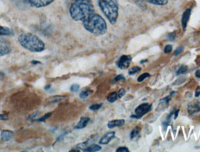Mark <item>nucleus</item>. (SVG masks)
I'll return each mask as SVG.
<instances>
[{
    "label": "nucleus",
    "instance_id": "nucleus-43",
    "mask_svg": "<svg viewBox=\"0 0 200 152\" xmlns=\"http://www.w3.org/2000/svg\"><path fill=\"white\" fill-rule=\"evenodd\" d=\"M4 77V74L0 72V80L1 79Z\"/></svg>",
    "mask_w": 200,
    "mask_h": 152
},
{
    "label": "nucleus",
    "instance_id": "nucleus-19",
    "mask_svg": "<svg viewBox=\"0 0 200 152\" xmlns=\"http://www.w3.org/2000/svg\"><path fill=\"white\" fill-rule=\"evenodd\" d=\"M118 98V95H117V93L116 92H111L107 97V101L109 102V103H114Z\"/></svg>",
    "mask_w": 200,
    "mask_h": 152
},
{
    "label": "nucleus",
    "instance_id": "nucleus-39",
    "mask_svg": "<svg viewBox=\"0 0 200 152\" xmlns=\"http://www.w3.org/2000/svg\"><path fill=\"white\" fill-rule=\"evenodd\" d=\"M31 63L32 64H33V65H37L38 64H40L41 63L40 61H39L32 60L31 61Z\"/></svg>",
    "mask_w": 200,
    "mask_h": 152
},
{
    "label": "nucleus",
    "instance_id": "nucleus-1",
    "mask_svg": "<svg viewBox=\"0 0 200 152\" xmlns=\"http://www.w3.org/2000/svg\"><path fill=\"white\" fill-rule=\"evenodd\" d=\"M69 12L75 21L83 22L95 13V8L92 0H74Z\"/></svg>",
    "mask_w": 200,
    "mask_h": 152
},
{
    "label": "nucleus",
    "instance_id": "nucleus-44",
    "mask_svg": "<svg viewBox=\"0 0 200 152\" xmlns=\"http://www.w3.org/2000/svg\"><path fill=\"white\" fill-rule=\"evenodd\" d=\"M70 152H80L79 150H77V149H75V150H71Z\"/></svg>",
    "mask_w": 200,
    "mask_h": 152
},
{
    "label": "nucleus",
    "instance_id": "nucleus-3",
    "mask_svg": "<svg viewBox=\"0 0 200 152\" xmlns=\"http://www.w3.org/2000/svg\"><path fill=\"white\" fill-rule=\"evenodd\" d=\"M19 44L32 52H40L44 50L45 45L37 35L31 33H24L18 37Z\"/></svg>",
    "mask_w": 200,
    "mask_h": 152
},
{
    "label": "nucleus",
    "instance_id": "nucleus-8",
    "mask_svg": "<svg viewBox=\"0 0 200 152\" xmlns=\"http://www.w3.org/2000/svg\"><path fill=\"white\" fill-rule=\"evenodd\" d=\"M32 6L36 8H42L52 4L54 0H27Z\"/></svg>",
    "mask_w": 200,
    "mask_h": 152
},
{
    "label": "nucleus",
    "instance_id": "nucleus-17",
    "mask_svg": "<svg viewBox=\"0 0 200 152\" xmlns=\"http://www.w3.org/2000/svg\"><path fill=\"white\" fill-rule=\"evenodd\" d=\"M66 96H62V95H55L49 98L47 101L49 103H57L59 101H61L66 98Z\"/></svg>",
    "mask_w": 200,
    "mask_h": 152
},
{
    "label": "nucleus",
    "instance_id": "nucleus-33",
    "mask_svg": "<svg viewBox=\"0 0 200 152\" xmlns=\"http://www.w3.org/2000/svg\"><path fill=\"white\" fill-rule=\"evenodd\" d=\"M175 32H174L169 33V35H168V37H167V39L170 41H173L175 39Z\"/></svg>",
    "mask_w": 200,
    "mask_h": 152
},
{
    "label": "nucleus",
    "instance_id": "nucleus-4",
    "mask_svg": "<svg viewBox=\"0 0 200 152\" xmlns=\"http://www.w3.org/2000/svg\"><path fill=\"white\" fill-rule=\"evenodd\" d=\"M100 10L112 25L116 24L118 17L119 8L113 0H98Z\"/></svg>",
    "mask_w": 200,
    "mask_h": 152
},
{
    "label": "nucleus",
    "instance_id": "nucleus-20",
    "mask_svg": "<svg viewBox=\"0 0 200 152\" xmlns=\"http://www.w3.org/2000/svg\"><path fill=\"white\" fill-rule=\"evenodd\" d=\"M93 92V91L90 90L89 89H88L87 90L81 91V93L80 94V97L83 99L87 98L88 97V95L91 94Z\"/></svg>",
    "mask_w": 200,
    "mask_h": 152
},
{
    "label": "nucleus",
    "instance_id": "nucleus-10",
    "mask_svg": "<svg viewBox=\"0 0 200 152\" xmlns=\"http://www.w3.org/2000/svg\"><path fill=\"white\" fill-rule=\"evenodd\" d=\"M190 15H191V10L187 9L184 12L183 15H182L181 25H182L183 29L184 30H186V29L187 28V25L189 19L190 17Z\"/></svg>",
    "mask_w": 200,
    "mask_h": 152
},
{
    "label": "nucleus",
    "instance_id": "nucleus-32",
    "mask_svg": "<svg viewBox=\"0 0 200 152\" xmlns=\"http://www.w3.org/2000/svg\"><path fill=\"white\" fill-rule=\"evenodd\" d=\"M116 152H129V149L127 148V147H118L117 149V150H116Z\"/></svg>",
    "mask_w": 200,
    "mask_h": 152
},
{
    "label": "nucleus",
    "instance_id": "nucleus-2",
    "mask_svg": "<svg viewBox=\"0 0 200 152\" xmlns=\"http://www.w3.org/2000/svg\"><path fill=\"white\" fill-rule=\"evenodd\" d=\"M82 22L84 28L95 36L103 35L106 33V22L104 19L97 14L94 13Z\"/></svg>",
    "mask_w": 200,
    "mask_h": 152
},
{
    "label": "nucleus",
    "instance_id": "nucleus-9",
    "mask_svg": "<svg viewBox=\"0 0 200 152\" xmlns=\"http://www.w3.org/2000/svg\"><path fill=\"white\" fill-rule=\"evenodd\" d=\"M114 132H110L105 134L100 139L99 143L101 145H107L115 137Z\"/></svg>",
    "mask_w": 200,
    "mask_h": 152
},
{
    "label": "nucleus",
    "instance_id": "nucleus-28",
    "mask_svg": "<svg viewBox=\"0 0 200 152\" xmlns=\"http://www.w3.org/2000/svg\"><path fill=\"white\" fill-rule=\"evenodd\" d=\"M80 85L77 84H75L71 86L70 87V91L72 92H77L80 90Z\"/></svg>",
    "mask_w": 200,
    "mask_h": 152
},
{
    "label": "nucleus",
    "instance_id": "nucleus-34",
    "mask_svg": "<svg viewBox=\"0 0 200 152\" xmlns=\"http://www.w3.org/2000/svg\"><path fill=\"white\" fill-rule=\"evenodd\" d=\"M183 50V47H179L177 49H176L175 51V53H174V55L175 56H177L178 55H180L182 52Z\"/></svg>",
    "mask_w": 200,
    "mask_h": 152
},
{
    "label": "nucleus",
    "instance_id": "nucleus-6",
    "mask_svg": "<svg viewBox=\"0 0 200 152\" xmlns=\"http://www.w3.org/2000/svg\"><path fill=\"white\" fill-rule=\"evenodd\" d=\"M131 61L132 57L129 55H122L117 61V65L119 68L124 70L129 67Z\"/></svg>",
    "mask_w": 200,
    "mask_h": 152
},
{
    "label": "nucleus",
    "instance_id": "nucleus-29",
    "mask_svg": "<svg viewBox=\"0 0 200 152\" xmlns=\"http://www.w3.org/2000/svg\"><path fill=\"white\" fill-rule=\"evenodd\" d=\"M172 49H173V47L171 45H167L165 46L164 48V52L165 53H170L171 51H172Z\"/></svg>",
    "mask_w": 200,
    "mask_h": 152
},
{
    "label": "nucleus",
    "instance_id": "nucleus-11",
    "mask_svg": "<svg viewBox=\"0 0 200 152\" xmlns=\"http://www.w3.org/2000/svg\"><path fill=\"white\" fill-rule=\"evenodd\" d=\"M13 136V132L9 130H4L1 134V138L3 142H8L11 140Z\"/></svg>",
    "mask_w": 200,
    "mask_h": 152
},
{
    "label": "nucleus",
    "instance_id": "nucleus-41",
    "mask_svg": "<svg viewBox=\"0 0 200 152\" xmlns=\"http://www.w3.org/2000/svg\"><path fill=\"white\" fill-rule=\"evenodd\" d=\"M50 85H47L46 87H44V89H45V90H49L50 89Z\"/></svg>",
    "mask_w": 200,
    "mask_h": 152
},
{
    "label": "nucleus",
    "instance_id": "nucleus-7",
    "mask_svg": "<svg viewBox=\"0 0 200 152\" xmlns=\"http://www.w3.org/2000/svg\"><path fill=\"white\" fill-rule=\"evenodd\" d=\"M11 50L10 43L3 37H0V57L9 54Z\"/></svg>",
    "mask_w": 200,
    "mask_h": 152
},
{
    "label": "nucleus",
    "instance_id": "nucleus-15",
    "mask_svg": "<svg viewBox=\"0 0 200 152\" xmlns=\"http://www.w3.org/2000/svg\"><path fill=\"white\" fill-rule=\"evenodd\" d=\"M188 112L191 115L200 112V103H192L188 107Z\"/></svg>",
    "mask_w": 200,
    "mask_h": 152
},
{
    "label": "nucleus",
    "instance_id": "nucleus-23",
    "mask_svg": "<svg viewBox=\"0 0 200 152\" xmlns=\"http://www.w3.org/2000/svg\"><path fill=\"white\" fill-rule=\"evenodd\" d=\"M52 115V113H47L45 115H44L43 116L39 118H38V119H35L33 122L37 121V122H44V121H46L47 119L49 118L50 116Z\"/></svg>",
    "mask_w": 200,
    "mask_h": 152
},
{
    "label": "nucleus",
    "instance_id": "nucleus-12",
    "mask_svg": "<svg viewBox=\"0 0 200 152\" xmlns=\"http://www.w3.org/2000/svg\"><path fill=\"white\" fill-rule=\"evenodd\" d=\"M125 121L124 119H116L109 122L108 123V128L110 129L121 127L125 124Z\"/></svg>",
    "mask_w": 200,
    "mask_h": 152
},
{
    "label": "nucleus",
    "instance_id": "nucleus-37",
    "mask_svg": "<svg viewBox=\"0 0 200 152\" xmlns=\"http://www.w3.org/2000/svg\"><path fill=\"white\" fill-rule=\"evenodd\" d=\"M200 95V86L198 87L196 91H195V97H198Z\"/></svg>",
    "mask_w": 200,
    "mask_h": 152
},
{
    "label": "nucleus",
    "instance_id": "nucleus-24",
    "mask_svg": "<svg viewBox=\"0 0 200 152\" xmlns=\"http://www.w3.org/2000/svg\"><path fill=\"white\" fill-rule=\"evenodd\" d=\"M132 1V2L135 4H136L138 6L140 7L141 8H144V7L146 6L145 2L144 1V0H130Z\"/></svg>",
    "mask_w": 200,
    "mask_h": 152
},
{
    "label": "nucleus",
    "instance_id": "nucleus-27",
    "mask_svg": "<svg viewBox=\"0 0 200 152\" xmlns=\"http://www.w3.org/2000/svg\"><path fill=\"white\" fill-rule=\"evenodd\" d=\"M102 105V103H96V104H93L92 105H91L89 107L90 110H92V111H96V110H99Z\"/></svg>",
    "mask_w": 200,
    "mask_h": 152
},
{
    "label": "nucleus",
    "instance_id": "nucleus-25",
    "mask_svg": "<svg viewBox=\"0 0 200 152\" xmlns=\"http://www.w3.org/2000/svg\"><path fill=\"white\" fill-rule=\"evenodd\" d=\"M139 133V129L138 128H135L132 131L131 133L130 134V138L131 139H133L135 138H136L138 136V134Z\"/></svg>",
    "mask_w": 200,
    "mask_h": 152
},
{
    "label": "nucleus",
    "instance_id": "nucleus-31",
    "mask_svg": "<svg viewBox=\"0 0 200 152\" xmlns=\"http://www.w3.org/2000/svg\"><path fill=\"white\" fill-rule=\"evenodd\" d=\"M125 93H126V91H125V89H124V88H121V89L119 90V91H118V92L117 93L118 98H121L122 97L125 95Z\"/></svg>",
    "mask_w": 200,
    "mask_h": 152
},
{
    "label": "nucleus",
    "instance_id": "nucleus-16",
    "mask_svg": "<svg viewBox=\"0 0 200 152\" xmlns=\"http://www.w3.org/2000/svg\"><path fill=\"white\" fill-rule=\"evenodd\" d=\"M144 1L153 5L165 6L168 3L169 0H144Z\"/></svg>",
    "mask_w": 200,
    "mask_h": 152
},
{
    "label": "nucleus",
    "instance_id": "nucleus-35",
    "mask_svg": "<svg viewBox=\"0 0 200 152\" xmlns=\"http://www.w3.org/2000/svg\"><path fill=\"white\" fill-rule=\"evenodd\" d=\"M8 117L6 114H0V120L1 121H7Z\"/></svg>",
    "mask_w": 200,
    "mask_h": 152
},
{
    "label": "nucleus",
    "instance_id": "nucleus-38",
    "mask_svg": "<svg viewBox=\"0 0 200 152\" xmlns=\"http://www.w3.org/2000/svg\"><path fill=\"white\" fill-rule=\"evenodd\" d=\"M195 75L197 77L200 78V70H198L197 71H196L195 73Z\"/></svg>",
    "mask_w": 200,
    "mask_h": 152
},
{
    "label": "nucleus",
    "instance_id": "nucleus-21",
    "mask_svg": "<svg viewBox=\"0 0 200 152\" xmlns=\"http://www.w3.org/2000/svg\"><path fill=\"white\" fill-rule=\"evenodd\" d=\"M141 71V68L140 67H138V66H135V67H132L131 68L129 71H128V73L129 75H134L137 73H138Z\"/></svg>",
    "mask_w": 200,
    "mask_h": 152
},
{
    "label": "nucleus",
    "instance_id": "nucleus-40",
    "mask_svg": "<svg viewBox=\"0 0 200 152\" xmlns=\"http://www.w3.org/2000/svg\"><path fill=\"white\" fill-rule=\"evenodd\" d=\"M179 110H177L175 112V119L177 118L178 115H179Z\"/></svg>",
    "mask_w": 200,
    "mask_h": 152
},
{
    "label": "nucleus",
    "instance_id": "nucleus-26",
    "mask_svg": "<svg viewBox=\"0 0 200 152\" xmlns=\"http://www.w3.org/2000/svg\"><path fill=\"white\" fill-rule=\"evenodd\" d=\"M150 74L149 73H145L141 74L139 77L138 78V82H142L144 80L146 79V78H148V77H150Z\"/></svg>",
    "mask_w": 200,
    "mask_h": 152
},
{
    "label": "nucleus",
    "instance_id": "nucleus-5",
    "mask_svg": "<svg viewBox=\"0 0 200 152\" xmlns=\"http://www.w3.org/2000/svg\"><path fill=\"white\" fill-rule=\"evenodd\" d=\"M152 109V105L151 104L148 103H142L140 105H139L135 109V114L131 116V118L140 119L143 116L146 115L149 112H150Z\"/></svg>",
    "mask_w": 200,
    "mask_h": 152
},
{
    "label": "nucleus",
    "instance_id": "nucleus-42",
    "mask_svg": "<svg viewBox=\"0 0 200 152\" xmlns=\"http://www.w3.org/2000/svg\"><path fill=\"white\" fill-rule=\"evenodd\" d=\"M148 60L147 59H146V60H143L140 61V64H143V63H145V62H147L148 61Z\"/></svg>",
    "mask_w": 200,
    "mask_h": 152
},
{
    "label": "nucleus",
    "instance_id": "nucleus-18",
    "mask_svg": "<svg viewBox=\"0 0 200 152\" xmlns=\"http://www.w3.org/2000/svg\"><path fill=\"white\" fill-rule=\"evenodd\" d=\"M101 149V146L96 144H93L88 146L87 147H86L83 151L86 152H98Z\"/></svg>",
    "mask_w": 200,
    "mask_h": 152
},
{
    "label": "nucleus",
    "instance_id": "nucleus-36",
    "mask_svg": "<svg viewBox=\"0 0 200 152\" xmlns=\"http://www.w3.org/2000/svg\"><path fill=\"white\" fill-rule=\"evenodd\" d=\"M68 132H66V133H64V134H61V135H60L57 138V141H59V140H62L63 139V138H64V137L67 134H68Z\"/></svg>",
    "mask_w": 200,
    "mask_h": 152
},
{
    "label": "nucleus",
    "instance_id": "nucleus-13",
    "mask_svg": "<svg viewBox=\"0 0 200 152\" xmlns=\"http://www.w3.org/2000/svg\"><path fill=\"white\" fill-rule=\"evenodd\" d=\"M90 118L88 117L81 118L79 122L74 127L75 129H81L85 128L87 125L88 123L90 121Z\"/></svg>",
    "mask_w": 200,
    "mask_h": 152
},
{
    "label": "nucleus",
    "instance_id": "nucleus-22",
    "mask_svg": "<svg viewBox=\"0 0 200 152\" xmlns=\"http://www.w3.org/2000/svg\"><path fill=\"white\" fill-rule=\"evenodd\" d=\"M188 67L186 65H182L179 68V69L177 70L176 74L177 76L180 75V74H183L184 73H186L187 71Z\"/></svg>",
    "mask_w": 200,
    "mask_h": 152
},
{
    "label": "nucleus",
    "instance_id": "nucleus-30",
    "mask_svg": "<svg viewBox=\"0 0 200 152\" xmlns=\"http://www.w3.org/2000/svg\"><path fill=\"white\" fill-rule=\"evenodd\" d=\"M125 79V77L122 75V74H119L118 76H117L114 79L113 81L114 82H117V81H119L121 80H124Z\"/></svg>",
    "mask_w": 200,
    "mask_h": 152
},
{
    "label": "nucleus",
    "instance_id": "nucleus-14",
    "mask_svg": "<svg viewBox=\"0 0 200 152\" xmlns=\"http://www.w3.org/2000/svg\"><path fill=\"white\" fill-rule=\"evenodd\" d=\"M14 32L11 28L0 25V36H12Z\"/></svg>",
    "mask_w": 200,
    "mask_h": 152
}]
</instances>
